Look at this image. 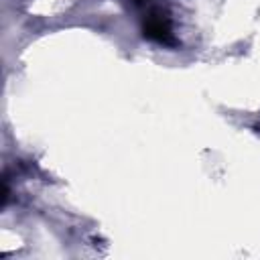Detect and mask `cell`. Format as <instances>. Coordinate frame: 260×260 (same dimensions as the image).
Wrapping results in <instances>:
<instances>
[{
  "mask_svg": "<svg viewBox=\"0 0 260 260\" xmlns=\"http://www.w3.org/2000/svg\"><path fill=\"white\" fill-rule=\"evenodd\" d=\"M142 32L146 39L150 41H156V43H165V45H173L175 39H173V26H171V18L154 8L148 12V16L144 18V24H142Z\"/></svg>",
  "mask_w": 260,
  "mask_h": 260,
  "instance_id": "6da1fadb",
  "label": "cell"
}]
</instances>
